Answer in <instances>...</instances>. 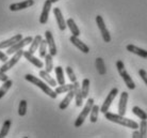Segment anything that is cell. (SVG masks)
Returning <instances> with one entry per match:
<instances>
[{
	"label": "cell",
	"mask_w": 147,
	"mask_h": 138,
	"mask_svg": "<svg viewBox=\"0 0 147 138\" xmlns=\"http://www.w3.org/2000/svg\"><path fill=\"white\" fill-rule=\"evenodd\" d=\"M105 118L111 122H114V123L121 124L123 126L129 127V128H132V130H138L139 128V123L133 121L131 119H128L126 118L125 116H121V115H116V114H113V112H105Z\"/></svg>",
	"instance_id": "obj_1"
},
{
	"label": "cell",
	"mask_w": 147,
	"mask_h": 138,
	"mask_svg": "<svg viewBox=\"0 0 147 138\" xmlns=\"http://www.w3.org/2000/svg\"><path fill=\"white\" fill-rule=\"evenodd\" d=\"M33 4H34V0H24L22 2H16V3L10 4L9 9L12 12H16V11H20V10H25L27 7H32Z\"/></svg>",
	"instance_id": "obj_12"
},
{
	"label": "cell",
	"mask_w": 147,
	"mask_h": 138,
	"mask_svg": "<svg viewBox=\"0 0 147 138\" xmlns=\"http://www.w3.org/2000/svg\"><path fill=\"white\" fill-rule=\"evenodd\" d=\"M45 58V71H47L48 73H51L53 70V59L50 54H46Z\"/></svg>",
	"instance_id": "obj_26"
},
{
	"label": "cell",
	"mask_w": 147,
	"mask_h": 138,
	"mask_svg": "<svg viewBox=\"0 0 147 138\" xmlns=\"http://www.w3.org/2000/svg\"><path fill=\"white\" fill-rule=\"evenodd\" d=\"M74 84V92H75V100H76V106L77 107H81L82 104H83V97H82V93H81V89H80V84L78 82H73Z\"/></svg>",
	"instance_id": "obj_16"
},
{
	"label": "cell",
	"mask_w": 147,
	"mask_h": 138,
	"mask_svg": "<svg viewBox=\"0 0 147 138\" xmlns=\"http://www.w3.org/2000/svg\"><path fill=\"white\" fill-rule=\"evenodd\" d=\"M42 39H43V37H42V35L37 34L36 37L32 40V42H31V45H30V48H29L30 52L34 54V52L38 48V46H40V41H42Z\"/></svg>",
	"instance_id": "obj_30"
},
{
	"label": "cell",
	"mask_w": 147,
	"mask_h": 138,
	"mask_svg": "<svg viewBox=\"0 0 147 138\" xmlns=\"http://www.w3.org/2000/svg\"><path fill=\"white\" fill-rule=\"evenodd\" d=\"M7 79H9V76L5 74V72L0 71V82H7Z\"/></svg>",
	"instance_id": "obj_37"
},
{
	"label": "cell",
	"mask_w": 147,
	"mask_h": 138,
	"mask_svg": "<svg viewBox=\"0 0 147 138\" xmlns=\"http://www.w3.org/2000/svg\"><path fill=\"white\" fill-rule=\"evenodd\" d=\"M22 35L20 33L15 34L14 37H12L11 39H7V40L0 42V49L9 48V47H11L12 45H14L15 43H17L19 40H22Z\"/></svg>",
	"instance_id": "obj_17"
},
{
	"label": "cell",
	"mask_w": 147,
	"mask_h": 138,
	"mask_svg": "<svg viewBox=\"0 0 147 138\" xmlns=\"http://www.w3.org/2000/svg\"><path fill=\"white\" fill-rule=\"evenodd\" d=\"M139 75H140V77L142 78L144 82H145V85L147 86V72L144 70V69H141L140 71H139Z\"/></svg>",
	"instance_id": "obj_36"
},
{
	"label": "cell",
	"mask_w": 147,
	"mask_h": 138,
	"mask_svg": "<svg viewBox=\"0 0 147 138\" xmlns=\"http://www.w3.org/2000/svg\"><path fill=\"white\" fill-rule=\"evenodd\" d=\"M7 59H9V56H7L5 52H1V50H0V61L5 62V61H7Z\"/></svg>",
	"instance_id": "obj_38"
},
{
	"label": "cell",
	"mask_w": 147,
	"mask_h": 138,
	"mask_svg": "<svg viewBox=\"0 0 147 138\" xmlns=\"http://www.w3.org/2000/svg\"><path fill=\"white\" fill-rule=\"evenodd\" d=\"M27 108H28V103H27L26 100H22L19 102L18 105V115L20 117L26 116L27 114Z\"/></svg>",
	"instance_id": "obj_32"
},
{
	"label": "cell",
	"mask_w": 147,
	"mask_h": 138,
	"mask_svg": "<svg viewBox=\"0 0 147 138\" xmlns=\"http://www.w3.org/2000/svg\"><path fill=\"white\" fill-rule=\"evenodd\" d=\"M66 26L68 27V29L70 30V33L71 35L75 37H79L80 35V29L78 28V26L76 25V22L73 18H68L66 20Z\"/></svg>",
	"instance_id": "obj_21"
},
{
	"label": "cell",
	"mask_w": 147,
	"mask_h": 138,
	"mask_svg": "<svg viewBox=\"0 0 147 138\" xmlns=\"http://www.w3.org/2000/svg\"><path fill=\"white\" fill-rule=\"evenodd\" d=\"M96 64V69H97V72L99 73V75H106L107 73V69H106V64H105V61H103L102 58H96L95 61Z\"/></svg>",
	"instance_id": "obj_22"
},
{
	"label": "cell",
	"mask_w": 147,
	"mask_h": 138,
	"mask_svg": "<svg viewBox=\"0 0 147 138\" xmlns=\"http://www.w3.org/2000/svg\"><path fill=\"white\" fill-rule=\"evenodd\" d=\"M132 112L136 117H139L141 120H147V114L143 109H141L139 106H134L132 108Z\"/></svg>",
	"instance_id": "obj_31"
},
{
	"label": "cell",
	"mask_w": 147,
	"mask_h": 138,
	"mask_svg": "<svg viewBox=\"0 0 147 138\" xmlns=\"http://www.w3.org/2000/svg\"><path fill=\"white\" fill-rule=\"evenodd\" d=\"M93 105H94V99H88V102H86L85 106L83 107L82 111L80 112V115L77 117V119L75 121V127H80L82 124L84 123V120L90 115V111L92 109Z\"/></svg>",
	"instance_id": "obj_4"
},
{
	"label": "cell",
	"mask_w": 147,
	"mask_h": 138,
	"mask_svg": "<svg viewBox=\"0 0 147 138\" xmlns=\"http://www.w3.org/2000/svg\"><path fill=\"white\" fill-rule=\"evenodd\" d=\"M50 1H51V3H55V2H58L60 0H50Z\"/></svg>",
	"instance_id": "obj_40"
},
{
	"label": "cell",
	"mask_w": 147,
	"mask_h": 138,
	"mask_svg": "<svg viewBox=\"0 0 147 138\" xmlns=\"http://www.w3.org/2000/svg\"><path fill=\"white\" fill-rule=\"evenodd\" d=\"M69 41L71 42V44L75 45V46H76L79 50H81L82 52H84V54H88V52H90V47H88L85 43H83V42L81 41L80 39H79V37L71 35V37H69Z\"/></svg>",
	"instance_id": "obj_13"
},
{
	"label": "cell",
	"mask_w": 147,
	"mask_h": 138,
	"mask_svg": "<svg viewBox=\"0 0 147 138\" xmlns=\"http://www.w3.org/2000/svg\"><path fill=\"white\" fill-rule=\"evenodd\" d=\"M45 40L47 42V47L49 49V54L51 55L52 57L55 56L58 54V50H57V46H55V39H53V35H52L51 31L47 30L45 32Z\"/></svg>",
	"instance_id": "obj_9"
},
{
	"label": "cell",
	"mask_w": 147,
	"mask_h": 138,
	"mask_svg": "<svg viewBox=\"0 0 147 138\" xmlns=\"http://www.w3.org/2000/svg\"><path fill=\"white\" fill-rule=\"evenodd\" d=\"M12 85H13V80H11V79H7V82H3V85L0 87V99H2L7 94V92L12 87Z\"/></svg>",
	"instance_id": "obj_29"
},
{
	"label": "cell",
	"mask_w": 147,
	"mask_h": 138,
	"mask_svg": "<svg viewBox=\"0 0 147 138\" xmlns=\"http://www.w3.org/2000/svg\"><path fill=\"white\" fill-rule=\"evenodd\" d=\"M117 93H118L117 88H113V89L110 91V93L108 94V97H106V100H105V102H103L102 105H101V107H100V111L102 112V114L109 111V108H110L111 104H112V102L114 101V99L116 97Z\"/></svg>",
	"instance_id": "obj_8"
},
{
	"label": "cell",
	"mask_w": 147,
	"mask_h": 138,
	"mask_svg": "<svg viewBox=\"0 0 147 138\" xmlns=\"http://www.w3.org/2000/svg\"><path fill=\"white\" fill-rule=\"evenodd\" d=\"M132 137L133 138H141V133L140 131H134L133 132V134H132Z\"/></svg>",
	"instance_id": "obj_39"
},
{
	"label": "cell",
	"mask_w": 147,
	"mask_h": 138,
	"mask_svg": "<svg viewBox=\"0 0 147 138\" xmlns=\"http://www.w3.org/2000/svg\"><path fill=\"white\" fill-rule=\"evenodd\" d=\"M55 76H57V82L59 85H64L65 84V77H64V71L62 67H55Z\"/></svg>",
	"instance_id": "obj_23"
},
{
	"label": "cell",
	"mask_w": 147,
	"mask_h": 138,
	"mask_svg": "<svg viewBox=\"0 0 147 138\" xmlns=\"http://www.w3.org/2000/svg\"><path fill=\"white\" fill-rule=\"evenodd\" d=\"M22 56L25 57L30 63L33 64L35 67H38V69H42V67H43V62H42L40 59H37L36 57L34 56L32 52H30L29 50H24Z\"/></svg>",
	"instance_id": "obj_15"
},
{
	"label": "cell",
	"mask_w": 147,
	"mask_h": 138,
	"mask_svg": "<svg viewBox=\"0 0 147 138\" xmlns=\"http://www.w3.org/2000/svg\"><path fill=\"white\" fill-rule=\"evenodd\" d=\"M96 24H97V27L99 28L100 33H101V37H102L103 41L106 43H109L111 42V34L109 32V30L107 29L106 27V24H105V20H103L102 16L100 15H97L96 16Z\"/></svg>",
	"instance_id": "obj_7"
},
{
	"label": "cell",
	"mask_w": 147,
	"mask_h": 138,
	"mask_svg": "<svg viewBox=\"0 0 147 138\" xmlns=\"http://www.w3.org/2000/svg\"><path fill=\"white\" fill-rule=\"evenodd\" d=\"M12 121L10 119H7L2 124V127H1V131H0V138L5 137L7 134H9V131H10V127H11Z\"/></svg>",
	"instance_id": "obj_28"
},
{
	"label": "cell",
	"mask_w": 147,
	"mask_h": 138,
	"mask_svg": "<svg viewBox=\"0 0 147 138\" xmlns=\"http://www.w3.org/2000/svg\"><path fill=\"white\" fill-rule=\"evenodd\" d=\"M81 93L83 99H88V91H90V79L84 78L82 80V85H81Z\"/></svg>",
	"instance_id": "obj_25"
},
{
	"label": "cell",
	"mask_w": 147,
	"mask_h": 138,
	"mask_svg": "<svg viewBox=\"0 0 147 138\" xmlns=\"http://www.w3.org/2000/svg\"><path fill=\"white\" fill-rule=\"evenodd\" d=\"M73 89H74V84L71 82V84H68V85H66V84L60 85L59 87L55 88V91L57 94H61V93H67L69 90H73Z\"/></svg>",
	"instance_id": "obj_27"
},
{
	"label": "cell",
	"mask_w": 147,
	"mask_h": 138,
	"mask_svg": "<svg viewBox=\"0 0 147 138\" xmlns=\"http://www.w3.org/2000/svg\"><path fill=\"white\" fill-rule=\"evenodd\" d=\"M25 79H26L27 82H31V84H33V85H35L36 87H38L44 93H46L48 95V97H50L51 99H57V97H58V94L55 93V91H53V90L51 89V87H49L46 84V82H44L42 79L37 78V77H35V76H33V75L31 74H27L26 76H25Z\"/></svg>",
	"instance_id": "obj_2"
},
{
	"label": "cell",
	"mask_w": 147,
	"mask_h": 138,
	"mask_svg": "<svg viewBox=\"0 0 147 138\" xmlns=\"http://www.w3.org/2000/svg\"><path fill=\"white\" fill-rule=\"evenodd\" d=\"M139 127H140L141 138H145L147 136V121L146 120H142L141 123L139 124Z\"/></svg>",
	"instance_id": "obj_34"
},
{
	"label": "cell",
	"mask_w": 147,
	"mask_h": 138,
	"mask_svg": "<svg viewBox=\"0 0 147 138\" xmlns=\"http://www.w3.org/2000/svg\"><path fill=\"white\" fill-rule=\"evenodd\" d=\"M126 49L129 52H132V54H134L136 56H140L142 58H144V59H147V50H145V49L140 48V47H138V46L133 44H128L126 46Z\"/></svg>",
	"instance_id": "obj_18"
},
{
	"label": "cell",
	"mask_w": 147,
	"mask_h": 138,
	"mask_svg": "<svg viewBox=\"0 0 147 138\" xmlns=\"http://www.w3.org/2000/svg\"><path fill=\"white\" fill-rule=\"evenodd\" d=\"M32 40H33V37H25V39H22V40H19L17 43H15L14 45H12L11 47H9L5 54H7V56H10V55H13V54H14V52H16L17 50H20V49H22L24 47H25V46L31 44Z\"/></svg>",
	"instance_id": "obj_6"
},
{
	"label": "cell",
	"mask_w": 147,
	"mask_h": 138,
	"mask_svg": "<svg viewBox=\"0 0 147 138\" xmlns=\"http://www.w3.org/2000/svg\"><path fill=\"white\" fill-rule=\"evenodd\" d=\"M38 52H40V58H44L47 54V42L46 40H43L40 43V46H38Z\"/></svg>",
	"instance_id": "obj_33"
},
{
	"label": "cell",
	"mask_w": 147,
	"mask_h": 138,
	"mask_svg": "<svg viewBox=\"0 0 147 138\" xmlns=\"http://www.w3.org/2000/svg\"><path fill=\"white\" fill-rule=\"evenodd\" d=\"M51 4L52 3L50 0H46L44 2L43 10H42V13H40V22L42 25L47 24L48 17H49V13H50V10H51Z\"/></svg>",
	"instance_id": "obj_10"
},
{
	"label": "cell",
	"mask_w": 147,
	"mask_h": 138,
	"mask_svg": "<svg viewBox=\"0 0 147 138\" xmlns=\"http://www.w3.org/2000/svg\"><path fill=\"white\" fill-rule=\"evenodd\" d=\"M129 99V94L126 91H123L121 93L119 97V103H118V115L121 116H125L126 109H127V102Z\"/></svg>",
	"instance_id": "obj_11"
},
{
	"label": "cell",
	"mask_w": 147,
	"mask_h": 138,
	"mask_svg": "<svg viewBox=\"0 0 147 138\" xmlns=\"http://www.w3.org/2000/svg\"><path fill=\"white\" fill-rule=\"evenodd\" d=\"M22 52H24L22 49L17 50L16 52H14V54H13V57H12L11 59H7V61L3 62V64L0 67V71L7 72L9 70H11L12 67H14L15 64L17 63V62L19 61V59L22 57Z\"/></svg>",
	"instance_id": "obj_5"
},
{
	"label": "cell",
	"mask_w": 147,
	"mask_h": 138,
	"mask_svg": "<svg viewBox=\"0 0 147 138\" xmlns=\"http://www.w3.org/2000/svg\"><path fill=\"white\" fill-rule=\"evenodd\" d=\"M65 71H66V74H67V76H68V78H69L70 82H77V76H76L75 72H74V70L71 69V67H66Z\"/></svg>",
	"instance_id": "obj_35"
},
{
	"label": "cell",
	"mask_w": 147,
	"mask_h": 138,
	"mask_svg": "<svg viewBox=\"0 0 147 138\" xmlns=\"http://www.w3.org/2000/svg\"><path fill=\"white\" fill-rule=\"evenodd\" d=\"M40 76L42 78L44 79L45 82H47V85H49L50 87H55L57 86V80L52 78L51 76H50V73H48L47 71H45V70H40Z\"/></svg>",
	"instance_id": "obj_20"
},
{
	"label": "cell",
	"mask_w": 147,
	"mask_h": 138,
	"mask_svg": "<svg viewBox=\"0 0 147 138\" xmlns=\"http://www.w3.org/2000/svg\"><path fill=\"white\" fill-rule=\"evenodd\" d=\"M74 95H75V92H74V89L73 90H69L68 92H67L66 97H64L62 100V102L60 103L59 105V108L61 109V110H65V109L69 106L70 102H71V100L74 99Z\"/></svg>",
	"instance_id": "obj_19"
},
{
	"label": "cell",
	"mask_w": 147,
	"mask_h": 138,
	"mask_svg": "<svg viewBox=\"0 0 147 138\" xmlns=\"http://www.w3.org/2000/svg\"><path fill=\"white\" fill-rule=\"evenodd\" d=\"M99 111H100L99 106H98V105H95V104L93 105L92 109H91V111H90V121H91L92 123H95V122H97Z\"/></svg>",
	"instance_id": "obj_24"
},
{
	"label": "cell",
	"mask_w": 147,
	"mask_h": 138,
	"mask_svg": "<svg viewBox=\"0 0 147 138\" xmlns=\"http://www.w3.org/2000/svg\"><path fill=\"white\" fill-rule=\"evenodd\" d=\"M53 14H55V20H57V24H58V27H59V29L61 31H64V30L66 29V22H65V19L63 17V14L61 10H60V7H55L53 9Z\"/></svg>",
	"instance_id": "obj_14"
},
{
	"label": "cell",
	"mask_w": 147,
	"mask_h": 138,
	"mask_svg": "<svg viewBox=\"0 0 147 138\" xmlns=\"http://www.w3.org/2000/svg\"><path fill=\"white\" fill-rule=\"evenodd\" d=\"M116 69H117L118 73H119L121 78H123V80L125 82L127 88L130 90L136 89V84H134V82L132 80V78H131V76L129 75L128 72L126 71L125 64H124V62H123L121 60H117V61H116Z\"/></svg>",
	"instance_id": "obj_3"
}]
</instances>
